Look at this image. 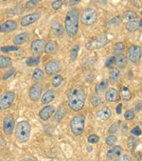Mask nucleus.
<instances>
[{
	"mask_svg": "<svg viewBox=\"0 0 142 161\" xmlns=\"http://www.w3.org/2000/svg\"><path fill=\"white\" fill-rule=\"evenodd\" d=\"M85 99H86V93L84 90H83L80 87L72 88L67 95L68 106L75 112H79L84 108L85 104Z\"/></svg>",
	"mask_w": 142,
	"mask_h": 161,
	"instance_id": "f257e3e1",
	"label": "nucleus"
},
{
	"mask_svg": "<svg viewBox=\"0 0 142 161\" xmlns=\"http://www.w3.org/2000/svg\"><path fill=\"white\" fill-rule=\"evenodd\" d=\"M79 21H80V11L76 8L70 9L64 19V29L69 36L74 37L77 36L79 31Z\"/></svg>",
	"mask_w": 142,
	"mask_h": 161,
	"instance_id": "f03ea898",
	"label": "nucleus"
},
{
	"mask_svg": "<svg viewBox=\"0 0 142 161\" xmlns=\"http://www.w3.org/2000/svg\"><path fill=\"white\" fill-rule=\"evenodd\" d=\"M31 133V126L28 121H20L18 122L15 129V136L16 138L20 142H27L29 139Z\"/></svg>",
	"mask_w": 142,
	"mask_h": 161,
	"instance_id": "7ed1b4c3",
	"label": "nucleus"
},
{
	"mask_svg": "<svg viewBox=\"0 0 142 161\" xmlns=\"http://www.w3.org/2000/svg\"><path fill=\"white\" fill-rule=\"evenodd\" d=\"M85 125V116L83 114H76L70 122V128L74 136H82L84 131Z\"/></svg>",
	"mask_w": 142,
	"mask_h": 161,
	"instance_id": "20e7f679",
	"label": "nucleus"
},
{
	"mask_svg": "<svg viewBox=\"0 0 142 161\" xmlns=\"http://www.w3.org/2000/svg\"><path fill=\"white\" fill-rule=\"evenodd\" d=\"M107 42H108L107 36H106L105 35H99V36H95L94 38L90 39L86 43L85 48L88 51H95V50H98V49L104 47L106 44H107Z\"/></svg>",
	"mask_w": 142,
	"mask_h": 161,
	"instance_id": "39448f33",
	"label": "nucleus"
},
{
	"mask_svg": "<svg viewBox=\"0 0 142 161\" xmlns=\"http://www.w3.org/2000/svg\"><path fill=\"white\" fill-rule=\"evenodd\" d=\"M97 19H98V14L94 9L86 8L83 11L81 16V21L83 22V24L86 26H91L94 23H96Z\"/></svg>",
	"mask_w": 142,
	"mask_h": 161,
	"instance_id": "423d86ee",
	"label": "nucleus"
},
{
	"mask_svg": "<svg viewBox=\"0 0 142 161\" xmlns=\"http://www.w3.org/2000/svg\"><path fill=\"white\" fill-rule=\"evenodd\" d=\"M142 57V48L137 45H132L127 51V58L134 64H138Z\"/></svg>",
	"mask_w": 142,
	"mask_h": 161,
	"instance_id": "0eeeda50",
	"label": "nucleus"
},
{
	"mask_svg": "<svg viewBox=\"0 0 142 161\" xmlns=\"http://www.w3.org/2000/svg\"><path fill=\"white\" fill-rule=\"evenodd\" d=\"M15 98V93L12 91L6 92L0 97V110H6L10 108Z\"/></svg>",
	"mask_w": 142,
	"mask_h": 161,
	"instance_id": "6e6552de",
	"label": "nucleus"
},
{
	"mask_svg": "<svg viewBox=\"0 0 142 161\" xmlns=\"http://www.w3.org/2000/svg\"><path fill=\"white\" fill-rule=\"evenodd\" d=\"M61 69H62V65L57 60H50L48 63H46L45 65V71L48 75H53L58 74L61 71Z\"/></svg>",
	"mask_w": 142,
	"mask_h": 161,
	"instance_id": "1a4fd4ad",
	"label": "nucleus"
},
{
	"mask_svg": "<svg viewBox=\"0 0 142 161\" xmlns=\"http://www.w3.org/2000/svg\"><path fill=\"white\" fill-rule=\"evenodd\" d=\"M14 130V118L12 114L7 115L3 121V131L7 136H11Z\"/></svg>",
	"mask_w": 142,
	"mask_h": 161,
	"instance_id": "9d476101",
	"label": "nucleus"
},
{
	"mask_svg": "<svg viewBox=\"0 0 142 161\" xmlns=\"http://www.w3.org/2000/svg\"><path fill=\"white\" fill-rule=\"evenodd\" d=\"M41 93H42V87L39 84H34L30 87L28 92V96L30 100L32 101H38L41 98Z\"/></svg>",
	"mask_w": 142,
	"mask_h": 161,
	"instance_id": "9b49d317",
	"label": "nucleus"
},
{
	"mask_svg": "<svg viewBox=\"0 0 142 161\" xmlns=\"http://www.w3.org/2000/svg\"><path fill=\"white\" fill-rule=\"evenodd\" d=\"M41 17V14L36 12V13H32L30 14H28L26 16H24L22 19H21V25L23 27H27V26H29L33 23H35L36 21H38Z\"/></svg>",
	"mask_w": 142,
	"mask_h": 161,
	"instance_id": "f8f14e48",
	"label": "nucleus"
},
{
	"mask_svg": "<svg viewBox=\"0 0 142 161\" xmlns=\"http://www.w3.org/2000/svg\"><path fill=\"white\" fill-rule=\"evenodd\" d=\"M47 43L44 39H37L34 40L31 45H30V50L33 53L39 54L41 53H43L45 51V47H46Z\"/></svg>",
	"mask_w": 142,
	"mask_h": 161,
	"instance_id": "ddd939ff",
	"label": "nucleus"
},
{
	"mask_svg": "<svg viewBox=\"0 0 142 161\" xmlns=\"http://www.w3.org/2000/svg\"><path fill=\"white\" fill-rule=\"evenodd\" d=\"M17 29V23L14 20H7L0 25V33H11Z\"/></svg>",
	"mask_w": 142,
	"mask_h": 161,
	"instance_id": "4468645a",
	"label": "nucleus"
},
{
	"mask_svg": "<svg viewBox=\"0 0 142 161\" xmlns=\"http://www.w3.org/2000/svg\"><path fill=\"white\" fill-rule=\"evenodd\" d=\"M54 113H55L54 107H52V106H46V107H44V108L40 111V113H39V117H40L42 120L47 121V120H48V119L53 115Z\"/></svg>",
	"mask_w": 142,
	"mask_h": 161,
	"instance_id": "2eb2a0df",
	"label": "nucleus"
},
{
	"mask_svg": "<svg viewBox=\"0 0 142 161\" xmlns=\"http://www.w3.org/2000/svg\"><path fill=\"white\" fill-rule=\"evenodd\" d=\"M122 147L121 146H113L111 149H109L107 151V153H106V157H107L108 159H114V158H118L121 155L122 153Z\"/></svg>",
	"mask_w": 142,
	"mask_h": 161,
	"instance_id": "dca6fc26",
	"label": "nucleus"
},
{
	"mask_svg": "<svg viewBox=\"0 0 142 161\" xmlns=\"http://www.w3.org/2000/svg\"><path fill=\"white\" fill-rule=\"evenodd\" d=\"M105 98L109 102H115L117 101L119 97V92L115 88H110L106 91L105 92Z\"/></svg>",
	"mask_w": 142,
	"mask_h": 161,
	"instance_id": "f3484780",
	"label": "nucleus"
},
{
	"mask_svg": "<svg viewBox=\"0 0 142 161\" xmlns=\"http://www.w3.org/2000/svg\"><path fill=\"white\" fill-rule=\"evenodd\" d=\"M29 38V34L28 33H22V34H19L17 36H15L13 39V43L15 44V46H19V45H22V44H25Z\"/></svg>",
	"mask_w": 142,
	"mask_h": 161,
	"instance_id": "a211bd4d",
	"label": "nucleus"
},
{
	"mask_svg": "<svg viewBox=\"0 0 142 161\" xmlns=\"http://www.w3.org/2000/svg\"><path fill=\"white\" fill-rule=\"evenodd\" d=\"M140 28H142V19L139 21H131V22H127L125 24V29L130 31V33H134V31L139 30Z\"/></svg>",
	"mask_w": 142,
	"mask_h": 161,
	"instance_id": "6ab92c4d",
	"label": "nucleus"
},
{
	"mask_svg": "<svg viewBox=\"0 0 142 161\" xmlns=\"http://www.w3.org/2000/svg\"><path fill=\"white\" fill-rule=\"evenodd\" d=\"M111 110L108 107H102L98 113H97V116L101 119V120H107L111 117Z\"/></svg>",
	"mask_w": 142,
	"mask_h": 161,
	"instance_id": "aec40b11",
	"label": "nucleus"
},
{
	"mask_svg": "<svg viewBox=\"0 0 142 161\" xmlns=\"http://www.w3.org/2000/svg\"><path fill=\"white\" fill-rule=\"evenodd\" d=\"M41 98H42V103L47 105V104H48V103H50V102H52L54 100L55 92L53 90H48L44 93L43 97H41Z\"/></svg>",
	"mask_w": 142,
	"mask_h": 161,
	"instance_id": "412c9836",
	"label": "nucleus"
},
{
	"mask_svg": "<svg viewBox=\"0 0 142 161\" xmlns=\"http://www.w3.org/2000/svg\"><path fill=\"white\" fill-rule=\"evenodd\" d=\"M120 75H121V73H120L119 69L112 68L110 70V73H109V80H110V82L113 83V84L117 83L119 80V78H120Z\"/></svg>",
	"mask_w": 142,
	"mask_h": 161,
	"instance_id": "4be33fe9",
	"label": "nucleus"
},
{
	"mask_svg": "<svg viewBox=\"0 0 142 161\" xmlns=\"http://www.w3.org/2000/svg\"><path fill=\"white\" fill-rule=\"evenodd\" d=\"M51 31H52L53 35H55L56 36H62L63 34V26L59 22H57L56 20H54L51 23Z\"/></svg>",
	"mask_w": 142,
	"mask_h": 161,
	"instance_id": "5701e85b",
	"label": "nucleus"
},
{
	"mask_svg": "<svg viewBox=\"0 0 142 161\" xmlns=\"http://www.w3.org/2000/svg\"><path fill=\"white\" fill-rule=\"evenodd\" d=\"M120 92V97L122 98V100L124 101H129L132 97V93L130 89L127 86H122L119 90Z\"/></svg>",
	"mask_w": 142,
	"mask_h": 161,
	"instance_id": "b1692460",
	"label": "nucleus"
},
{
	"mask_svg": "<svg viewBox=\"0 0 142 161\" xmlns=\"http://www.w3.org/2000/svg\"><path fill=\"white\" fill-rule=\"evenodd\" d=\"M57 50H58V45L55 41L48 42L46 47H45V52L48 54H53L57 52Z\"/></svg>",
	"mask_w": 142,
	"mask_h": 161,
	"instance_id": "393cba45",
	"label": "nucleus"
},
{
	"mask_svg": "<svg viewBox=\"0 0 142 161\" xmlns=\"http://www.w3.org/2000/svg\"><path fill=\"white\" fill-rule=\"evenodd\" d=\"M116 65L118 66V69H124L127 65V57L123 54L119 55L116 58Z\"/></svg>",
	"mask_w": 142,
	"mask_h": 161,
	"instance_id": "a878e982",
	"label": "nucleus"
},
{
	"mask_svg": "<svg viewBox=\"0 0 142 161\" xmlns=\"http://www.w3.org/2000/svg\"><path fill=\"white\" fill-rule=\"evenodd\" d=\"M12 66V59L5 55H0V69H5Z\"/></svg>",
	"mask_w": 142,
	"mask_h": 161,
	"instance_id": "bb28decb",
	"label": "nucleus"
},
{
	"mask_svg": "<svg viewBox=\"0 0 142 161\" xmlns=\"http://www.w3.org/2000/svg\"><path fill=\"white\" fill-rule=\"evenodd\" d=\"M138 15L134 11H127L124 13L123 14V19H125L126 21L128 22H131V21H135L137 19Z\"/></svg>",
	"mask_w": 142,
	"mask_h": 161,
	"instance_id": "cd10ccee",
	"label": "nucleus"
},
{
	"mask_svg": "<svg viewBox=\"0 0 142 161\" xmlns=\"http://www.w3.org/2000/svg\"><path fill=\"white\" fill-rule=\"evenodd\" d=\"M108 81L107 80H101L99 83H98L96 86H95V92L96 93L98 94L99 92H103L104 90H106L108 88Z\"/></svg>",
	"mask_w": 142,
	"mask_h": 161,
	"instance_id": "c85d7f7f",
	"label": "nucleus"
},
{
	"mask_svg": "<svg viewBox=\"0 0 142 161\" xmlns=\"http://www.w3.org/2000/svg\"><path fill=\"white\" fill-rule=\"evenodd\" d=\"M124 50H125L124 43L123 42H118V43L115 44L114 49H113V52H114V54L115 55H118L119 56V55L122 54V53L124 52Z\"/></svg>",
	"mask_w": 142,
	"mask_h": 161,
	"instance_id": "c756f323",
	"label": "nucleus"
},
{
	"mask_svg": "<svg viewBox=\"0 0 142 161\" xmlns=\"http://www.w3.org/2000/svg\"><path fill=\"white\" fill-rule=\"evenodd\" d=\"M40 63V56H30L26 60V64L29 67L37 66Z\"/></svg>",
	"mask_w": 142,
	"mask_h": 161,
	"instance_id": "7c9ffc66",
	"label": "nucleus"
},
{
	"mask_svg": "<svg viewBox=\"0 0 142 161\" xmlns=\"http://www.w3.org/2000/svg\"><path fill=\"white\" fill-rule=\"evenodd\" d=\"M65 114H66V109H65V107H64V106H61V107L58 109V111H57V113H56V114H55V119H56L57 121L62 120V119L63 118V116L65 115Z\"/></svg>",
	"mask_w": 142,
	"mask_h": 161,
	"instance_id": "2f4dec72",
	"label": "nucleus"
},
{
	"mask_svg": "<svg viewBox=\"0 0 142 161\" xmlns=\"http://www.w3.org/2000/svg\"><path fill=\"white\" fill-rule=\"evenodd\" d=\"M44 77V72L41 69H35L33 74H32V79L35 81H38L40 79H42Z\"/></svg>",
	"mask_w": 142,
	"mask_h": 161,
	"instance_id": "473e14b6",
	"label": "nucleus"
},
{
	"mask_svg": "<svg viewBox=\"0 0 142 161\" xmlns=\"http://www.w3.org/2000/svg\"><path fill=\"white\" fill-rule=\"evenodd\" d=\"M115 64H116V57H115V55H112V56L108 57V59H106L104 66H105V68L112 69Z\"/></svg>",
	"mask_w": 142,
	"mask_h": 161,
	"instance_id": "72a5a7b5",
	"label": "nucleus"
},
{
	"mask_svg": "<svg viewBox=\"0 0 142 161\" xmlns=\"http://www.w3.org/2000/svg\"><path fill=\"white\" fill-rule=\"evenodd\" d=\"M91 103L94 107H97L99 105H100L102 103V99L99 94H94L91 98Z\"/></svg>",
	"mask_w": 142,
	"mask_h": 161,
	"instance_id": "f704fd0d",
	"label": "nucleus"
},
{
	"mask_svg": "<svg viewBox=\"0 0 142 161\" xmlns=\"http://www.w3.org/2000/svg\"><path fill=\"white\" fill-rule=\"evenodd\" d=\"M78 53H79V46L78 45H75L73 46V48L71 49V52H70V59L71 61H75L77 56H78Z\"/></svg>",
	"mask_w": 142,
	"mask_h": 161,
	"instance_id": "c9c22d12",
	"label": "nucleus"
},
{
	"mask_svg": "<svg viewBox=\"0 0 142 161\" xmlns=\"http://www.w3.org/2000/svg\"><path fill=\"white\" fill-rule=\"evenodd\" d=\"M117 141H118V138L116 137V136H109L106 137V139H105V143H106V145L109 146V147L114 146V145H115V143H116Z\"/></svg>",
	"mask_w": 142,
	"mask_h": 161,
	"instance_id": "e433bc0d",
	"label": "nucleus"
},
{
	"mask_svg": "<svg viewBox=\"0 0 142 161\" xmlns=\"http://www.w3.org/2000/svg\"><path fill=\"white\" fill-rule=\"evenodd\" d=\"M1 52H3V53H11V52H15V51H18L19 50V47L18 46H15V45H13V46H4V47H2L1 49Z\"/></svg>",
	"mask_w": 142,
	"mask_h": 161,
	"instance_id": "4c0bfd02",
	"label": "nucleus"
},
{
	"mask_svg": "<svg viewBox=\"0 0 142 161\" xmlns=\"http://www.w3.org/2000/svg\"><path fill=\"white\" fill-rule=\"evenodd\" d=\"M63 78L62 75H56V76H54L53 79H52V85H53V87H55V88L59 87L63 83Z\"/></svg>",
	"mask_w": 142,
	"mask_h": 161,
	"instance_id": "58836bf2",
	"label": "nucleus"
},
{
	"mask_svg": "<svg viewBox=\"0 0 142 161\" xmlns=\"http://www.w3.org/2000/svg\"><path fill=\"white\" fill-rule=\"evenodd\" d=\"M127 145H128V148H130V149L134 150V149L136 147V145H137V140H136L134 137L131 136V137H129V138H128Z\"/></svg>",
	"mask_w": 142,
	"mask_h": 161,
	"instance_id": "ea45409f",
	"label": "nucleus"
},
{
	"mask_svg": "<svg viewBox=\"0 0 142 161\" xmlns=\"http://www.w3.org/2000/svg\"><path fill=\"white\" fill-rule=\"evenodd\" d=\"M120 23H121V16L118 15V16H115L114 18H112L109 21V26H118Z\"/></svg>",
	"mask_w": 142,
	"mask_h": 161,
	"instance_id": "a19ab883",
	"label": "nucleus"
},
{
	"mask_svg": "<svg viewBox=\"0 0 142 161\" xmlns=\"http://www.w3.org/2000/svg\"><path fill=\"white\" fill-rule=\"evenodd\" d=\"M88 142L91 143V144H96L99 141V137L97 136V135H90L87 138Z\"/></svg>",
	"mask_w": 142,
	"mask_h": 161,
	"instance_id": "79ce46f5",
	"label": "nucleus"
},
{
	"mask_svg": "<svg viewBox=\"0 0 142 161\" xmlns=\"http://www.w3.org/2000/svg\"><path fill=\"white\" fill-rule=\"evenodd\" d=\"M124 117L126 120H133L134 118V113L131 110H128L124 113Z\"/></svg>",
	"mask_w": 142,
	"mask_h": 161,
	"instance_id": "37998d69",
	"label": "nucleus"
},
{
	"mask_svg": "<svg viewBox=\"0 0 142 161\" xmlns=\"http://www.w3.org/2000/svg\"><path fill=\"white\" fill-rule=\"evenodd\" d=\"M118 129H119V125H118V123H114V124H112V125L109 127V129H108V133H109V134L114 135V134L118 131Z\"/></svg>",
	"mask_w": 142,
	"mask_h": 161,
	"instance_id": "c03bdc74",
	"label": "nucleus"
},
{
	"mask_svg": "<svg viewBox=\"0 0 142 161\" xmlns=\"http://www.w3.org/2000/svg\"><path fill=\"white\" fill-rule=\"evenodd\" d=\"M131 134L134 135V136H140L141 134H142V132H141V130H140V128H139L138 126H136V127H134V128L132 129Z\"/></svg>",
	"mask_w": 142,
	"mask_h": 161,
	"instance_id": "a18cd8bd",
	"label": "nucleus"
},
{
	"mask_svg": "<svg viewBox=\"0 0 142 161\" xmlns=\"http://www.w3.org/2000/svg\"><path fill=\"white\" fill-rule=\"evenodd\" d=\"M15 73V69L14 68H11L5 75H4V76H3V79L4 80H6V79H8V78H10L13 74Z\"/></svg>",
	"mask_w": 142,
	"mask_h": 161,
	"instance_id": "49530a36",
	"label": "nucleus"
},
{
	"mask_svg": "<svg viewBox=\"0 0 142 161\" xmlns=\"http://www.w3.org/2000/svg\"><path fill=\"white\" fill-rule=\"evenodd\" d=\"M115 161H132V158L128 154H124V155H120L119 157H118Z\"/></svg>",
	"mask_w": 142,
	"mask_h": 161,
	"instance_id": "de8ad7c7",
	"label": "nucleus"
},
{
	"mask_svg": "<svg viewBox=\"0 0 142 161\" xmlns=\"http://www.w3.org/2000/svg\"><path fill=\"white\" fill-rule=\"evenodd\" d=\"M37 4H38V1H33V0H31V1H28V2H27V4H26L27 7H26V8H27L28 10H29V9L34 8Z\"/></svg>",
	"mask_w": 142,
	"mask_h": 161,
	"instance_id": "09e8293b",
	"label": "nucleus"
},
{
	"mask_svg": "<svg viewBox=\"0 0 142 161\" xmlns=\"http://www.w3.org/2000/svg\"><path fill=\"white\" fill-rule=\"evenodd\" d=\"M62 5H63V1H54V2L51 4V7H52L54 10H59V9H61Z\"/></svg>",
	"mask_w": 142,
	"mask_h": 161,
	"instance_id": "8fccbe9b",
	"label": "nucleus"
},
{
	"mask_svg": "<svg viewBox=\"0 0 142 161\" xmlns=\"http://www.w3.org/2000/svg\"><path fill=\"white\" fill-rule=\"evenodd\" d=\"M116 111H117V114H121V111H122V105H121V104H119V105L117 106Z\"/></svg>",
	"mask_w": 142,
	"mask_h": 161,
	"instance_id": "3c124183",
	"label": "nucleus"
},
{
	"mask_svg": "<svg viewBox=\"0 0 142 161\" xmlns=\"http://www.w3.org/2000/svg\"><path fill=\"white\" fill-rule=\"evenodd\" d=\"M132 4H134V7H135V8H137V9L141 7V2H140V1H133Z\"/></svg>",
	"mask_w": 142,
	"mask_h": 161,
	"instance_id": "603ef678",
	"label": "nucleus"
},
{
	"mask_svg": "<svg viewBox=\"0 0 142 161\" xmlns=\"http://www.w3.org/2000/svg\"><path fill=\"white\" fill-rule=\"evenodd\" d=\"M81 1L80 0H76V1H67V4L69 5V6H71V5H76V4H79Z\"/></svg>",
	"mask_w": 142,
	"mask_h": 161,
	"instance_id": "864d4df0",
	"label": "nucleus"
},
{
	"mask_svg": "<svg viewBox=\"0 0 142 161\" xmlns=\"http://www.w3.org/2000/svg\"><path fill=\"white\" fill-rule=\"evenodd\" d=\"M142 108V105L141 104H138L137 106H135V109H136V111H140V109Z\"/></svg>",
	"mask_w": 142,
	"mask_h": 161,
	"instance_id": "5fc2aeb1",
	"label": "nucleus"
},
{
	"mask_svg": "<svg viewBox=\"0 0 142 161\" xmlns=\"http://www.w3.org/2000/svg\"><path fill=\"white\" fill-rule=\"evenodd\" d=\"M23 161H33V160H32L31 158H25Z\"/></svg>",
	"mask_w": 142,
	"mask_h": 161,
	"instance_id": "6e6d98bb",
	"label": "nucleus"
},
{
	"mask_svg": "<svg viewBox=\"0 0 142 161\" xmlns=\"http://www.w3.org/2000/svg\"><path fill=\"white\" fill-rule=\"evenodd\" d=\"M87 149H88V152H91L92 151V148H90V147H88Z\"/></svg>",
	"mask_w": 142,
	"mask_h": 161,
	"instance_id": "4d7b16f0",
	"label": "nucleus"
},
{
	"mask_svg": "<svg viewBox=\"0 0 142 161\" xmlns=\"http://www.w3.org/2000/svg\"><path fill=\"white\" fill-rule=\"evenodd\" d=\"M141 15H142V12H141Z\"/></svg>",
	"mask_w": 142,
	"mask_h": 161,
	"instance_id": "13d9d810",
	"label": "nucleus"
}]
</instances>
